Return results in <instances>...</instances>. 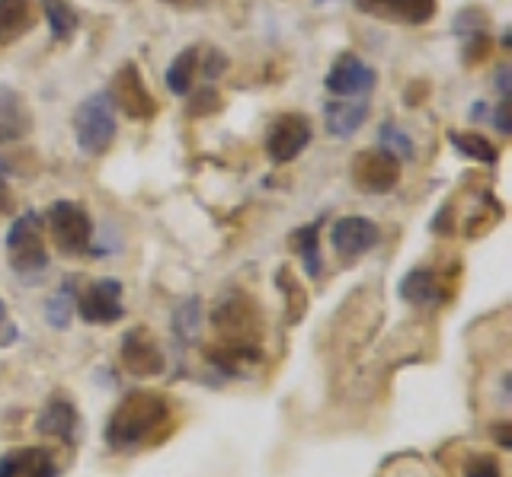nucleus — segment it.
Listing matches in <instances>:
<instances>
[{"label":"nucleus","instance_id":"nucleus-19","mask_svg":"<svg viewBox=\"0 0 512 477\" xmlns=\"http://www.w3.org/2000/svg\"><path fill=\"white\" fill-rule=\"evenodd\" d=\"M448 145L461 157H471V161H480V164H496V157H500L493 141H487L477 132H448Z\"/></svg>","mask_w":512,"mask_h":477},{"label":"nucleus","instance_id":"nucleus-20","mask_svg":"<svg viewBox=\"0 0 512 477\" xmlns=\"http://www.w3.org/2000/svg\"><path fill=\"white\" fill-rule=\"evenodd\" d=\"M42 13L48 29H52V39L68 42L77 33V13L64 0H42Z\"/></svg>","mask_w":512,"mask_h":477},{"label":"nucleus","instance_id":"nucleus-26","mask_svg":"<svg viewBox=\"0 0 512 477\" xmlns=\"http://www.w3.org/2000/svg\"><path fill=\"white\" fill-rule=\"evenodd\" d=\"M224 68H228V61H224V55L218 49H205L202 52V58H199V77H205L208 84H212Z\"/></svg>","mask_w":512,"mask_h":477},{"label":"nucleus","instance_id":"nucleus-7","mask_svg":"<svg viewBox=\"0 0 512 477\" xmlns=\"http://www.w3.org/2000/svg\"><path fill=\"white\" fill-rule=\"evenodd\" d=\"M80 317H84L87 324H96V327H109L125 317V308H122V282L119 279H96L90 282L84 292L77 295V308H74Z\"/></svg>","mask_w":512,"mask_h":477},{"label":"nucleus","instance_id":"nucleus-3","mask_svg":"<svg viewBox=\"0 0 512 477\" xmlns=\"http://www.w3.org/2000/svg\"><path fill=\"white\" fill-rule=\"evenodd\" d=\"M45 231L64 257H84L93 250V221L84 205L58 199L45 212Z\"/></svg>","mask_w":512,"mask_h":477},{"label":"nucleus","instance_id":"nucleus-2","mask_svg":"<svg viewBox=\"0 0 512 477\" xmlns=\"http://www.w3.org/2000/svg\"><path fill=\"white\" fill-rule=\"evenodd\" d=\"M119 122H116V106H112L106 90H96L77 106L74 113V141L77 148L90 157H103L112 141H116Z\"/></svg>","mask_w":512,"mask_h":477},{"label":"nucleus","instance_id":"nucleus-17","mask_svg":"<svg viewBox=\"0 0 512 477\" xmlns=\"http://www.w3.org/2000/svg\"><path fill=\"white\" fill-rule=\"evenodd\" d=\"M32 29L29 0H0V45H10Z\"/></svg>","mask_w":512,"mask_h":477},{"label":"nucleus","instance_id":"nucleus-14","mask_svg":"<svg viewBox=\"0 0 512 477\" xmlns=\"http://www.w3.org/2000/svg\"><path fill=\"white\" fill-rule=\"evenodd\" d=\"M400 298L410 301L416 308H429V305H439L442 301V279L436 269H413V273L404 276L400 282Z\"/></svg>","mask_w":512,"mask_h":477},{"label":"nucleus","instance_id":"nucleus-16","mask_svg":"<svg viewBox=\"0 0 512 477\" xmlns=\"http://www.w3.org/2000/svg\"><path fill=\"white\" fill-rule=\"evenodd\" d=\"M199 58H202V49L189 45V49H183L180 55L170 61V68H167V90L173 93V97H189L192 87H196Z\"/></svg>","mask_w":512,"mask_h":477},{"label":"nucleus","instance_id":"nucleus-15","mask_svg":"<svg viewBox=\"0 0 512 477\" xmlns=\"http://www.w3.org/2000/svg\"><path fill=\"white\" fill-rule=\"evenodd\" d=\"M29 132V109L13 87H0V145L20 141Z\"/></svg>","mask_w":512,"mask_h":477},{"label":"nucleus","instance_id":"nucleus-34","mask_svg":"<svg viewBox=\"0 0 512 477\" xmlns=\"http://www.w3.org/2000/svg\"><path fill=\"white\" fill-rule=\"evenodd\" d=\"M4 317H7V305H4V301H0V321H4Z\"/></svg>","mask_w":512,"mask_h":477},{"label":"nucleus","instance_id":"nucleus-23","mask_svg":"<svg viewBox=\"0 0 512 477\" xmlns=\"http://www.w3.org/2000/svg\"><path fill=\"white\" fill-rule=\"evenodd\" d=\"M16 477H55V461L45 449H20Z\"/></svg>","mask_w":512,"mask_h":477},{"label":"nucleus","instance_id":"nucleus-10","mask_svg":"<svg viewBox=\"0 0 512 477\" xmlns=\"http://www.w3.org/2000/svg\"><path fill=\"white\" fill-rule=\"evenodd\" d=\"M327 90L333 97H368L378 84V74L372 65H365L359 55L343 52L340 58L333 61L327 77H324Z\"/></svg>","mask_w":512,"mask_h":477},{"label":"nucleus","instance_id":"nucleus-30","mask_svg":"<svg viewBox=\"0 0 512 477\" xmlns=\"http://www.w3.org/2000/svg\"><path fill=\"white\" fill-rule=\"evenodd\" d=\"M16 468H20V452H10L0 458V477H16Z\"/></svg>","mask_w":512,"mask_h":477},{"label":"nucleus","instance_id":"nucleus-25","mask_svg":"<svg viewBox=\"0 0 512 477\" xmlns=\"http://www.w3.org/2000/svg\"><path fill=\"white\" fill-rule=\"evenodd\" d=\"M189 100H192L189 103V116H212L221 109V93L212 84L196 90V93H189Z\"/></svg>","mask_w":512,"mask_h":477},{"label":"nucleus","instance_id":"nucleus-13","mask_svg":"<svg viewBox=\"0 0 512 477\" xmlns=\"http://www.w3.org/2000/svg\"><path fill=\"white\" fill-rule=\"evenodd\" d=\"M368 113H372V103H368L365 97H333L324 106L327 132L333 138H352L365 125Z\"/></svg>","mask_w":512,"mask_h":477},{"label":"nucleus","instance_id":"nucleus-8","mask_svg":"<svg viewBox=\"0 0 512 477\" xmlns=\"http://www.w3.org/2000/svg\"><path fill=\"white\" fill-rule=\"evenodd\" d=\"M314 129H311V119L301 116V113H285L272 122V129L266 135V154L272 157L276 164H288L311 145Z\"/></svg>","mask_w":512,"mask_h":477},{"label":"nucleus","instance_id":"nucleus-33","mask_svg":"<svg viewBox=\"0 0 512 477\" xmlns=\"http://www.w3.org/2000/svg\"><path fill=\"white\" fill-rule=\"evenodd\" d=\"M500 445H509V426H500Z\"/></svg>","mask_w":512,"mask_h":477},{"label":"nucleus","instance_id":"nucleus-32","mask_svg":"<svg viewBox=\"0 0 512 477\" xmlns=\"http://www.w3.org/2000/svg\"><path fill=\"white\" fill-rule=\"evenodd\" d=\"M164 4H173V7H196L199 0H164Z\"/></svg>","mask_w":512,"mask_h":477},{"label":"nucleus","instance_id":"nucleus-29","mask_svg":"<svg viewBox=\"0 0 512 477\" xmlns=\"http://www.w3.org/2000/svg\"><path fill=\"white\" fill-rule=\"evenodd\" d=\"M493 125H496V132H500V135H509L512 132V122H509V97H503L500 103H496V109H493Z\"/></svg>","mask_w":512,"mask_h":477},{"label":"nucleus","instance_id":"nucleus-24","mask_svg":"<svg viewBox=\"0 0 512 477\" xmlns=\"http://www.w3.org/2000/svg\"><path fill=\"white\" fill-rule=\"evenodd\" d=\"M378 145H381L384 151H391L394 157H400V161H407V157H413V141H410V135L400 132L394 122H384L381 129H378Z\"/></svg>","mask_w":512,"mask_h":477},{"label":"nucleus","instance_id":"nucleus-12","mask_svg":"<svg viewBox=\"0 0 512 477\" xmlns=\"http://www.w3.org/2000/svg\"><path fill=\"white\" fill-rule=\"evenodd\" d=\"M356 7L368 13V17L407 26H423L436 17V0H356Z\"/></svg>","mask_w":512,"mask_h":477},{"label":"nucleus","instance_id":"nucleus-31","mask_svg":"<svg viewBox=\"0 0 512 477\" xmlns=\"http://www.w3.org/2000/svg\"><path fill=\"white\" fill-rule=\"evenodd\" d=\"M496 90H500V97H509V65H503L500 71H496Z\"/></svg>","mask_w":512,"mask_h":477},{"label":"nucleus","instance_id":"nucleus-9","mask_svg":"<svg viewBox=\"0 0 512 477\" xmlns=\"http://www.w3.org/2000/svg\"><path fill=\"white\" fill-rule=\"evenodd\" d=\"M381 241V231L372 218L365 215H343L333 221L330 228V244L336 250V257L343 260H356V257H365L368 250H375Z\"/></svg>","mask_w":512,"mask_h":477},{"label":"nucleus","instance_id":"nucleus-4","mask_svg":"<svg viewBox=\"0 0 512 477\" xmlns=\"http://www.w3.org/2000/svg\"><path fill=\"white\" fill-rule=\"evenodd\" d=\"M7 257H10V269L23 279L39 276L48 266L45 231H42L39 212H26L13 221V228L7 234Z\"/></svg>","mask_w":512,"mask_h":477},{"label":"nucleus","instance_id":"nucleus-22","mask_svg":"<svg viewBox=\"0 0 512 477\" xmlns=\"http://www.w3.org/2000/svg\"><path fill=\"white\" fill-rule=\"evenodd\" d=\"M74 282L77 279H64L61 292L45 305V317L52 327H68V321H71V314L77 308V285Z\"/></svg>","mask_w":512,"mask_h":477},{"label":"nucleus","instance_id":"nucleus-5","mask_svg":"<svg viewBox=\"0 0 512 477\" xmlns=\"http://www.w3.org/2000/svg\"><path fill=\"white\" fill-rule=\"evenodd\" d=\"M352 183L368 196H384L400 183V157L384 148H368L352 157Z\"/></svg>","mask_w":512,"mask_h":477},{"label":"nucleus","instance_id":"nucleus-11","mask_svg":"<svg viewBox=\"0 0 512 477\" xmlns=\"http://www.w3.org/2000/svg\"><path fill=\"white\" fill-rule=\"evenodd\" d=\"M122 365H125V372L135 378H157V375H164L167 359L151 333L144 327H135L122 337Z\"/></svg>","mask_w":512,"mask_h":477},{"label":"nucleus","instance_id":"nucleus-6","mask_svg":"<svg viewBox=\"0 0 512 477\" xmlns=\"http://www.w3.org/2000/svg\"><path fill=\"white\" fill-rule=\"evenodd\" d=\"M106 93H109L112 106L135 122H148L157 113V100L151 97V90H148V84H144V77H141L135 61H128V65L119 68L116 81H112V87Z\"/></svg>","mask_w":512,"mask_h":477},{"label":"nucleus","instance_id":"nucleus-28","mask_svg":"<svg viewBox=\"0 0 512 477\" xmlns=\"http://www.w3.org/2000/svg\"><path fill=\"white\" fill-rule=\"evenodd\" d=\"M199 301L196 298H189L183 308H176V330H183V337H192L199 327Z\"/></svg>","mask_w":512,"mask_h":477},{"label":"nucleus","instance_id":"nucleus-18","mask_svg":"<svg viewBox=\"0 0 512 477\" xmlns=\"http://www.w3.org/2000/svg\"><path fill=\"white\" fill-rule=\"evenodd\" d=\"M74 423H77V413L68 401H55L42 410V417L36 423V429L42 436H58V439H74Z\"/></svg>","mask_w":512,"mask_h":477},{"label":"nucleus","instance_id":"nucleus-21","mask_svg":"<svg viewBox=\"0 0 512 477\" xmlns=\"http://www.w3.org/2000/svg\"><path fill=\"white\" fill-rule=\"evenodd\" d=\"M317 241H320V221H314V225H308V228H298V234H295V250H298V257L304 263V273H308L311 279L320 276V247H317Z\"/></svg>","mask_w":512,"mask_h":477},{"label":"nucleus","instance_id":"nucleus-27","mask_svg":"<svg viewBox=\"0 0 512 477\" xmlns=\"http://www.w3.org/2000/svg\"><path fill=\"white\" fill-rule=\"evenodd\" d=\"M464 474H468V477H503V468H500V461H496L493 455H477V458L468 461Z\"/></svg>","mask_w":512,"mask_h":477},{"label":"nucleus","instance_id":"nucleus-1","mask_svg":"<svg viewBox=\"0 0 512 477\" xmlns=\"http://www.w3.org/2000/svg\"><path fill=\"white\" fill-rule=\"evenodd\" d=\"M170 404L157 391H132L122 397L106 423V445L116 452H135L141 445L154 442V436L167 433Z\"/></svg>","mask_w":512,"mask_h":477}]
</instances>
